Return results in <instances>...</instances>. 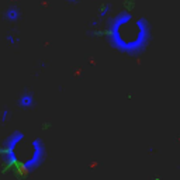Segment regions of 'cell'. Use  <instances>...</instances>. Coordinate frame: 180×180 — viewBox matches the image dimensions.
Listing matches in <instances>:
<instances>
[{
	"instance_id": "1",
	"label": "cell",
	"mask_w": 180,
	"mask_h": 180,
	"mask_svg": "<svg viewBox=\"0 0 180 180\" xmlns=\"http://www.w3.org/2000/svg\"><path fill=\"white\" fill-rule=\"evenodd\" d=\"M19 106L21 107V108H24V110H27V108H33V106L35 104V100H34V96L33 93L30 92H23L21 96L19 97Z\"/></svg>"
},
{
	"instance_id": "2",
	"label": "cell",
	"mask_w": 180,
	"mask_h": 180,
	"mask_svg": "<svg viewBox=\"0 0 180 180\" xmlns=\"http://www.w3.org/2000/svg\"><path fill=\"white\" fill-rule=\"evenodd\" d=\"M20 19V10L17 7H9L4 13V20L7 21H16Z\"/></svg>"
},
{
	"instance_id": "3",
	"label": "cell",
	"mask_w": 180,
	"mask_h": 180,
	"mask_svg": "<svg viewBox=\"0 0 180 180\" xmlns=\"http://www.w3.org/2000/svg\"><path fill=\"white\" fill-rule=\"evenodd\" d=\"M100 17L99 19H101V17H104V16L107 14V13H108V11H110V7H108V6H107V4H103V6H101V7H100Z\"/></svg>"
},
{
	"instance_id": "4",
	"label": "cell",
	"mask_w": 180,
	"mask_h": 180,
	"mask_svg": "<svg viewBox=\"0 0 180 180\" xmlns=\"http://www.w3.org/2000/svg\"><path fill=\"white\" fill-rule=\"evenodd\" d=\"M9 114H10V111H9V110H4V111H3V115H2V121H3V122L7 121Z\"/></svg>"
},
{
	"instance_id": "5",
	"label": "cell",
	"mask_w": 180,
	"mask_h": 180,
	"mask_svg": "<svg viewBox=\"0 0 180 180\" xmlns=\"http://www.w3.org/2000/svg\"><path fill=\"white\" fill-rule=\"evenodd\" d=\"M68 2H70V3H76V2H79V0H68Z\"/></svg>"
}]
</instances>
